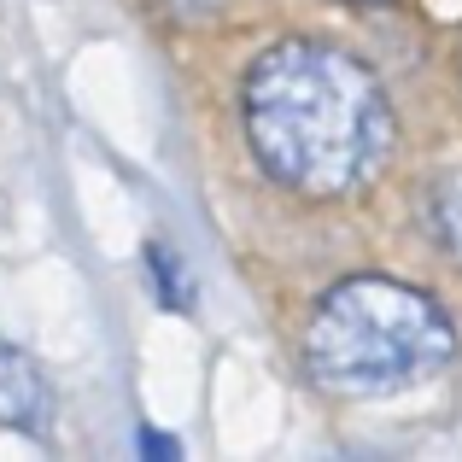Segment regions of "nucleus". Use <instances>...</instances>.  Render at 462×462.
<instances>
[{
	"mask_svg": "<svg viewBox=\"0 0 462 462\" xmlns=\"http://www.w3.org/2000/svg\"><path fill=\"white\" fill-rule=\"evenodd\" d=\"M240 124L258 170L299 199H351L393 152V106L357 53L287 35L252 59Z\"/></svg>",
	"mask_w": 462,
	"mask_h": 462,
	"instance_id": "f257e3e1",
	"label": "nucleus"
},
{
	"mask_svg": "<svg viewBox=\"0 0 462 462\" xmlns=\"http://www.w3.org/2000/svg\"><path fill=\"white\" fill-rule=\"evenodd\" d=\"M457 357V328L421 287L393 275H346L305 322V369L322 393L393 398L428 386Z\"/></svg>",
	"mask_w": 462,
	"mask_h": 462,
	"instance_id": "f03ea898",
	"label": "nucleus"
},
{
	"mask_svg": "<svg viewBox=\"0 0 462 462\" xmlns=\"http://www.w3.org/2000/svg\"><path fill=\"white\" fill-rule=\"evenodd\" d=\"M0 421L23 433L47 428V386L35 374V363L18 357V351H0Z\"/></svg>",
	"mask_w": 462,
	"mask_h": 462,
	"instance_id": "7ed1b4c3",
	"label": "nucleus"
},
{
	"mask_svg": "<svg viewBox=\"0 0 462 462\" xmlns=\"http://www.w3.org/2000/svg\"><path fill=\"white\" fill-rule=\"evenodd\" d=\"M421 217H428V235L445 258L462 263V176H439L421 199Z\"/></svg>",
	"mask_w": 462,
	"mask_h": 462,
	"instance_id": "20e7f679",
	"label": "nucleus"
},
{
	"mask_svg": "<svg viewBox=\"0 0 462 462\" xmlns=\"http://www.w3.org/2000/svg\"><path fill=\"white\" fill-rule=\"evenodd\" d=\"M147 263H152V282H158V299L170 310H188V282H181V263L170 258L164 246H147Z\"/></svg>",
	"mask_w": 462,
	"mask_h": 462,
	"instance_id": "39448f33",
	"label": "nucleus"
},
{
	"mask_svg": "<svg viewBox=\"0 0 462 462\" xmlns=\"http://www.w3.org/2000/svg\"><path fill=\"white\" fill-rule=\"evenodd\" d=\"M158 6H164L176 23H205V18H217L228 0H158Z\"/></svg>",
	"mask_w": 462,
	"mask_h": 462,
	"instance_id": "423d86ee",
	"label": "nucleus"
},
{
	"mask_svg": "<svg viewBox=\"0 0 462 462\" xmlns=\"http://www.w3.org/2000/svg\"><path fill=\"white\" fill-rule=\"evenodd\" d=\"M141 445H147L152 457H176V445H170V439H158V433H141Z\"/></svg>",
	"mask_w": 462,
	"mask_h": 462,
	"instance_id": "0eeeda50",
	"label": "nucleus"
},
{
	"mask_svg": "<svg viewBox=\"0 0 462 462\" xmlns=\"http://www.w3.org/2000/svg\"><path fill=\"white\" fill-rule=\"evenodd\" d=\"M351 6H398V0H351Z\"/></svg>",
	"mask_w": 462,
	"mask_h": 462,
	"instance_id": "6e6552de",
	"label": "nucleus"
}]
</instances>
